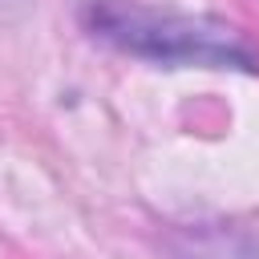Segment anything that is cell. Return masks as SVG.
<instances>
[{
  "label": "cell",
  "instance_id": "6da1fadb",
  "mask_svg": "<svg viewBox=\"0 0 259 259\" xmlns=\"http://www.w3.org/2000/svg\"><path fill=\"white\" fill-rule=\"evenodd\" d=\"M81 28L125 57L166 69H259L251 40L223 16L158 8L146 0H85Z\"/></svg>",
  "mask_w": 259,
  "mask_h": 259
},
{
  "label": "cell",
  "instance_id": "7a4b0ae2",
  "mask_svg": "<svg viewBox=\"0 0 259 259\" xmlns=\"http://www.w3.org/2000/svg\"><path fill=\"white\" fill-rule=\"evenodd\" d=\"M170 259H259V239L227 219L182 223L166 235Z\"/></svg>",
  "mask_w": 259,
  "mask_h": 259
}]
</instances>
